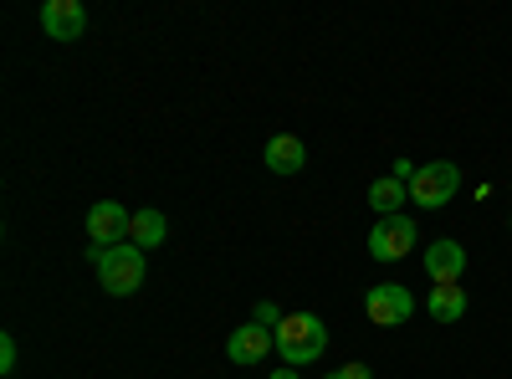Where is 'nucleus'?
I'll return each instance as SVG.
<instances>
[{
  "label": "nucleus",
  "instance_id": "f3484780",
  "mask_svg": "<svg viewBox=\"0 0 512 379\" xmlns=\"http://www.w3.org/2000/svg\"><path fill=\"white\" fill-rule=\"evenodd\" d=\"M267 379H303V369H272Z\"/></svg>",
  "mask_w": 512,
  "mask_h": 379
},
{
  "label": "nucleus",
  "instance_id": "9b49d317",
  "mask_svg": "<svg viewBox=\"0 0 512 379\" xmlns=\"http://www.w3.org/2000/svg\"><path fill=\"white\" fill-rule=\"evenodd\" d=\"M400 205H410V185H405V180L384 175V180L369 185V210H374L379 221H384V216H400Z\"/></svg>",
  "mask_w": 512,
  "mask_h": 379
},
{
  "label": "nucleus",
  "instance_id": "dca6fc26",
  "mask_svg": "<svg viewBox=\"0 0 512 379\" xmlns=\"http://www.w3.org/2000/svg\"><path fill=\"white\" fill-rule=\"evenodd\" d=\"M328 379H374L369 364H344V369H328Z\"/></svg>",
  "mask_w": 512,
  "mask_h": 379
},
{
  "label": "nucleus",
  "instance_id": "6e6552de",
  "mask_svg": "<svg viewBox=\"0 0 512 379\" xmlns=\"http://www.w3.org/2000/svg\"><path fill=\"white\" fill-rule=\"evenodd\" d=\"M41 31L52 41H77L88 31V11H82V0H47L41 6Z\"/></svg>",
  "mask_w": 512,
  "mask_h": 379
},
{
  "label": "nucleus",
  "instance_id": "39448f33",
  "mask_svg": "<svg viewBox=\"0 0 512 379\" xmlns=\"http://www.w3.org/2000/svg\"><path fill=\"white\" fill-rule=\"evenodd\" d=\"M415 241H420V231H415V216H384V221H374L369 226V257L374 262H400V257H410L415 251Z\"/></svg>",
  "mask_w": 512,
  "mask_h": 379
},
{
  "label": "nucleus",
  "instance_id": "423d86ee",
  "mask_svg": "<svg viewBox=\"0 0 512 379\" xmlns=\"http://www.w3.org/2000/svg\"><path fill=\"white\" fill-rule=\"evenodd\" d=\"M128 236H134V210H128V205H118V200H98V205L88 210V241H93L98 251L123 246Z\"/></svg>",
  "mask_w": 512,
  "mask_h": 379
},
{
  "label": "nucleus",
  "instance_id": "7ed1b4c3",
  "mask_svg": "<svg viewBox=\"0 0 512 379\" xmlns=\"http://www.w3.org/2000/svg\"><path fill=\"white\" fill-rule=\"evenodd\" d=\"M456 190H461V164H451V159H431V164H420L415 180H410V205H420V210H441V205L456 200Z\"/></svg>",
  "mask_w": 512,
  "mask_h": 379
},
{
  "label": "nucleus",
  "instance_id": "20e7f679",
  "mask_svg": "<svg viewBox=\"0 0 512 379\" xmlns=\"http://www.w3.org/2000/svg\"><path fill=\"white\" fill-rule=\"evenodd\" d=\"M364 318L374 328H400L415 318V298H410V287L405 282H374L364 292Z\"/></svg>",
  "mask_w": 512,
  "mask_h": 379
},
{
  "label": "nucleus",
  "instance_id": "f03ea898",
  "mask_svg": "<svg viewBox=\"0 0 512 379\" xmlns=\"http://www.w3.org/2000/svg\"><path fill=\"white\" fill-rule=\"evenodd\" d=\"M144 272H149V251H139L134 241L108 246L98 257V282L113 292V298H134V292L144 287Z\"/></svg>",
  "mask_w": 512,
  "mask_h": 379
},
{
  "label": "nucleus",
  "instance_id": "f8f14e48",
  "mask_svg": "<svg viewBox=\"0 0 512 379\" xmlns=\"http://www.w3.org/2000/svg\"><path fill=\"white\" fill-rule=\"evenodd\" d=\"M164 236H169V221L159 216L154 205L134 210V236H128V241H134L139 251H154V246H164Z\"/></svg>",
  "mask_w": 512,
  "mask_h": 379
},
{
  "label": "nucleus",
  "instance_id": "9d476101",
  "mask_svg": "<svg viewBox=\"0 0 512 379\" xmlns=\"http://www.w3.org/2000/svg\"><path fill=\"white\" fill-rule=\"evenodd\" d=\"M303 164H308V149H303V139H297V134H277L267 144V170L272 175H297Z\"/></svg>",
  "mask_w": 512,
  "mask_h": 379
},
{
  "label": "nucleus",
  "instance_id": "1a4fd4ad",
  "mask_svg": "<svg viewBox=\"0 0 512 379\" xmlns=\"http://www.w3.org/2000/svg\"><path fill=\"white\" fill-rule=\"evenodd\" d=\"M272 349H277V333H272V328H262V323H241V328L231 333V339H226L231 364H262Z\"/></svg>",
  "mask_w": 512,
  "mask_h": 379
},
{
  "label": "nucleus",
  "instance_id": "ddd939ff",
  "mask_svg": "<svg viewBox=\"0 0 512 379\" xmlns=\"http://www.w3.org/2000/svg\"><path fill=\"white\" fill-rule=\"evenodd\" d=\"M425 313H431L436 323H461V318H466V292H461V287H431Z\"/></svg>",
  "mask_w": 512,
  "mask_h": 379
},
{
  "label": "nucleus",
  "instance_id": "0eeeda50",
  "mask_svg": "<svg viewBox=\"0 0 512 379\" xmlns=\"http://www.w3.org/2000/svg\"><path fill=\"white\" fill-rule=\"evenodd\" d=\"M425 277H431L436 287H461V277H466V246L451 241V236H436L431 246H425Z\"/></svg>",
  "mask_w": 512,
  "mask_h": 379
},
{
  "label": "nucleus",
  "instance_id": "f257e3e1",
  "mask_svg": "<svg viewBox=\"0 0 512 379\" xmlns=\"http://www.w3.org/2000/svg\"><path fill=\"white\" fill-rule=\"evenodd\" d=\"M328 349V323L318 313H287L282 328H277V359L287 369H308L318 364Z\"/></svg>",
  "mask_w": 512,
  "mask_h": 379
},
{
  "label": "nucleus",
  "instance_id": "2eb2a0df",
  "mask_svg": "<svg viewBox=\"0 0 512 379\" xmlns=\"http://www.w3.org/2000/svg\"><path fill=\"white\" fill-rule=\"evenodd\" d=\"M0 374H16V339L0 333Z\"/></svg>",
  "mask_w": 512,
  "mask_h": 379
},
{
  "label": "nucleus",
  "instance_id": "4468645a",
  "mask_svg": "<svg viewBox=\"0 0 512 379\" xmlns=\"http://www.w3.org/2000/svg\"><path fill=\"white\" fill-rule=\"evenodd\" d=\"M282 318H287V313H277V303H256V318H251V323H262V328H272V333H277V328H282Z\"/></svg>",
  "mask_w": 512,
  "mask_h": 379
}]
</instances>
